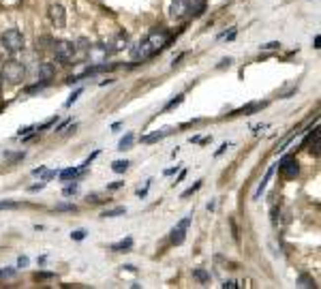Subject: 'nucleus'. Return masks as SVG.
<instances>
[{"mask_svg":"<svg viewBox=\"0 0 321 289\" xmlns=\"http://www.w3.org/2000/svg\"><path fill=\"white\" fill-rule=\"evenodd\" d=\"M0 45L4 47V51H11V54L22 51L24 49V35L17 28H9V30L2 32V37H0Z\"/></svg>","mask_w":321,"mask_h":289,"instance_id":"f257e3e1","label":"nucleus"},{"mask_svg":"<svg viewBox=\"0 0 321 289\" xmlns=\"http://www.w3.org/2000/svg\"><path fill=\"white\" fill-rule=\"evenodd\" d=\"M0 73H2V77L4 80H9L11 83H19L26 77V67L19 60H4L2 62V71H0Z\"/></svg>","mask_w":321,"mask_h":289,"instance_id":"f03ea898","label":"nucleus"},{"mask_svg":"<svg viewBox=\"0 0 321 289\" xmlns=\"http://www.w3.org/2000/svg\"><path fill=\"white\" fill-rule=\"evenodd\" d=\"M146 43H148V47L152 49V54H159V51L167 47V43H169V32L165 28H152L146 35Z\"/></svg>","mask_w":321,"mask_h":289,"instance_id":"7ed1b4c3","label":"nucleus"},{"mask_svg":"<svg viewBox=\"0 0 321 289\" xmlns=\"http://www.w3.org/2000/svg\"><path fill=\"white\" fill-rule=\"evenodd\" d=\"M54 56L58 62L62 64H71L75 58V43L73 41H67V39H62V41H54Z\"/></svg>","mask_w":321,"mask_h":289,"instance_id":"20e7f679","label":"nucleus"},{"mask_svg":"<svg viewBox=\"0 0 321 289\" xmlns=\"http://www.w3.org/2000/svg\"><path fill=\"white\" fill-rule=\"evenodd\" d=\"M279 169H281V176L285 180H293L300 173V163H298V159L295 157H285L281 161Z\"/></svg>","mask_w":321,"mask_h":289,"instance_id":"39448f33","label":"nucleus"},{"mask_svg":"<svg viewBox=\"0 0 321 289\" xmlns=\"http://www.w3.org/2000/svg\"><path fill=\"white\" fill-rule=\"evenodd\" d=\"M114 51V47H107V45H90V49H88V58H90V62H96V64H101V62H105V58L109 56Z\"/></svg>","mask_w":321,"mask_h":289,"instance_id":"423d86ee","label":"nucleus"},{"mask_svg":"<svg viewBox=\"0 0 321 289\" xmlns=\"http://www.w3.org/2000/svg\"><path fill=\"white\" fill-rule=\"evenodd\" d=\"M47 15H49V22L54 24L56 28H64V24H67V11H64L62 4H51Z\"/></svg>","mask_w":321,"mask_h":289,"instance_id":"0eeeda50","label":"nucleus"},{"mask_svg":"<svg viewBox=\"0 0 321 289\" xmlns=\"http://www.w3.org/2000/svg\"><path fill=\"white\" fill-rule=\"evenodd\" d=\"M189 225H191V216H184L182 221H180L176 227L171 229V244H176V247H180V244L184 242V238H186V229H189Z\"/></svg>","mask_w":321,"mask_h":289,"instance_id":"6e6552de","label":"nucleus"},{"mask_svg":"<svg viewBox=\"0 0 321 289\" xmlns=\"http://www.w3.org/2000/svg\"><path fill=\"white\" fill-rule=\"evenodd\" d=\"M189 6H191L189 0H171L169 15L173 19H184L186 15H189Z\"/></svg>","mask_w":321,"mask_h":289,"instance_id":"1a4fd4ad","label":"nucleus"},{"mask_svg":"<svg viewBox=\"0 0 321 289\" xmlns=\"http://www.w3.org/2000/svg\"><path fill=\"white\" fill-rule=\"evenodd\" d=\"M171 133H173V128H171V126H167V128H160V131L152 133V135H144V137H141V144H154V141H160V139H165L167 135H171Z\"/></svg>","mask_w":321,"mask_h":289,"instance_id":"9d476101","label":"nucleus"},{"mask_svg":"<svg viewBox=\"0 0 321 289\" xmlns=\"http://www.w3.org/2000/svg\"><path fill=\"white\" fill-rule=\"evenodd\" d=\"M133 247V238H126V240H120V242H114L109 250H114V253H126V250H131Z\"/></svg>","mask_w":321,"mask_h":289,"instance_id":"9b49d317","label":"nucleus"},{"mask_svg":"<svg viewBox=\"0 0 321 289\" xmlns=\"http://www.w3.org/2000/svg\"><path fill=\"white\" fill-rule=\"evenodd\" d=\"M51 77H54V64H51V62H43L41 67H39V80L49 82Z\"/></svg>","mask_w":321,"mask_h":289,"instance_id":"f8f14e48","label":"nucleus"},{"mask_svg":"<svg viewBox=\"0 0 321 289\" xmlns=\"http://www.w3.org/2000/svg\"><path fill=\"white\" fill-rule=\"evenodd\" d=\"M272 173H274V167H270V169L266 171V176H263V180H261V182H259V186H257V191H255L253 199H259V197L263 195V191H266V186H268V180L272 178Z\"/></svg>","mask_w":321,"mask_h":289,"instance_id":"ddd939ff","label":"nucleus"},{"mask_svg":"<svg viewBox=\"0 0 321 289\" xmlns=\"http://www.w3.org/2000/svg\"><path fill=\"white\" fill-rule=\"evenodd\" d=\"M203 11H205V0H193L189 6V15H193V17H199Z\"/></svg>","mask_w":321,"mask_h":289,"instance_id":"4468645a","label":"nucleus"},{"mask_svg":"<svg viewBox=\"0 0 321 289\" xmlns=\"http://www.w3.org/2000/svg\"><path fill=\"white\" fill-rule=\"evenodd\" d=\"M77 173H80V169H77V167H69V169L58 171V176H60L62 182H69V180H75L77 178Z\"/></svg>","mask_w":321,"mask_h":289,"instance_id":"2eb2a0df","label":"nucleus"},{"mask_svg":"<svg viewBox=\"0 0 321 289\" xmlns=\"http://www.w3.org/2000/svg\"><path fill=\"white\" fill-rule=\"evenodd\" d=\"M120 214H126V208H124V206H118V208L105 210L101 216H103V218H114V216H120Z\"/></svg>","mask_w":321,"mask_h":289,"instance_id":"dca6fc26","label":"nucleus"},{"mask_svg":"<svg viewBox=\"0 0 321 289\" xmlns=\"http://www.w3.org/2000/svg\"><path fill=\"white\" fill-rule=\"evenodd\" d=\"M133 133H126L124 135V137H122L120 141H118V150H122V152H124V150H128V148H131V144H133Z\"/></svg>","mask_w":321,"mask_h":289,"instance_id":"f3484780","label":"nucleus"},{"mask_svg":"<svg viewBox=\"0 0 321 289\" xmlns=\"http://www.w3.org/2000/svg\"><path fill=\"white\" fill-rule=\"evenodd\" d=\"M49 47H54V39H51V37H41V39H39V41H37V49H49Z\"/></svg>","mask_w":321,"mask_h":289,"instance_id":"a211bd4d","label":"nucleus"},{"mask_svg":"<svg viewBox=\"0 0 321 289\" xmlns=\"http://www.w3.org/2000/svg\"><path fill=\"white\" fill-rule=\"evenodd\" d=\"M193 279H197L199 283H208L210 281V272H205V270L197 268V270H193Z\"/></svg>","mask_w":321,"mask_h":289,"instance_id":"6ab92c4d","label":"nucleus"},{"mask_svg":"<svg viewBox=\"0 0 321 289\" xmlns=\"http://www.w3.org/2000/svg\"><path fill=\"white\" fill-rule=\"evenodd\" d=\"M128 165H131L128 161H114V163H112V169H114L116 173H122V171L128 169Z\"/></svg>","mask_w":321,"mask_h":289,"instance_id":"aec40b11","label":"nucleus"},{"mask_svg":"<svg viewBox=\"0 0 321 289\" xmlns=\"http://www.w3.org/2000/svg\"><path fill=\"white\" fill-rule=\"evenodd\" d=\"M182 101H184V94H178L176 99H171V101H169V103H167V105L163 107V112H169V109L178 107V105H180V103H182Z\"/></svg>","mask_w":321,"mask_h":289,"instance_id":"412c9836","label":"nucleus"},{"mask_svg":"<svg viewBox=\"0 0 321 289\" xmlns=\"http://www.w3.org/2000/svg\"><path fill=\"white\" fill-rule=\"evenodd\" d=\"M54 276H56L54 272H37V274H35V281H37V283H43V281H51Z\"/></svg>","mask_w":321,"mask_h":289,"instance_id":"4be33fe9","label":"nucleus"},{"mask_svg":"<svg viewBox=\"0 0 321 289\" xmlns=\"http://www.w3.org/2000/svg\"><path fill=\"white\" fill-rule=\"evenodd\" d=\"M201 182H203V180H199V182H195V184H193V186H191V189H186V191L182 193V199H184V197H191V195H193V193H197L199 189H201Z\"/></svg>","mask_w":321,"mask_h":289,"instance_id":"5701e85b","label":"nucleus"},{"mask_svg":"<svg viewBox=\"0 0 321 289\" xmlns=\"http://www.w3.org/2000/svg\"><path fill=\"white\" fill-rule=\"evenodd\" d=\"M298 283L302 287H315V281L311 279V276H306V274H300V279H298Z\"/></svg>","mask_w":321,"mask_h":289,"instance_id":"b1692460","label":"nucleus"},{"mask_svg":"<svg viewBox=\"0 0 321 289\" xmlns=\"http://www.w3.org/2000/svg\"><path fill=\"white\" fill-rule=\"evenodd\" d=\"M56 210H58V212H75L77 206H75V204H58Z\"/></svg>","mask_w":321,"mask_h":289,"instance_id":"393cba45","label":"nucleus"},{"mask_svg":"<svg viewBox=\"0 0 321 289\" xmlns=\"http://www.w3.org/2000/svg\"><path fill=\"white\" fill-rule=\"evenodd\" d=\"M86 236H88V231H86V229H75L73 234H71V238H73L75 242H81V240H83V238H86Z\"/></svg>","mask_w":321,"mask_h":289,"instance_id":"a878e982","label":"nucleus"},{"mask_svg":"<svg viewBox=\"0 0 321 289\" xmlns=\"http://www.w3.org/2000/svg\"><path fill=\"white\" fill-rule=\"evenodd\" d=\"M122 47H126V35L122 32V35L118 37V41L114 43V51H118V49H122Z\"/></svg>","mask_w":321,"mask_h":289,"instance_id":"bb28decb","label":"nucleus"},{"mask_svg":"<svg viewBox=\"0 0 321 289\" xmlns=\"http://www.w3.org/2000/svg\"><path fill=\"white\" fill-rule=\"evenodd\" d=\"M13 276H15V270H13V268L0 270V279H13Z\"/></svg>","mask_w":321,"mask_h":289,"instance_id":"cd10ccee","label":"nucleus"},{"mask_svg":"<svg viewBox=\"0 0 321 289\" xmlns=\"http://www.w3.org/2000/svg\"><path fill=\"white\" fill-rule=\"evenodd\" d=\"M105 199H103L99 193H92V195H88V204H103Z\"/></svg>","mask_w":321,"mask_h":289,"instance_id":"c85d7f7f","label":"nucleus"},{"mask_svg":"<svg viewBox=\"0 0 321 289\" xmlns=\"http://www.w3.org/2000/svg\"><path fill=\"white\" fill-rule=\"evenodd\" d=\"M17 202H0V210H13V208H17Z\"/></svg>","mask_w":321,"mask_h":289,"instance_id":"c756f323","label":"nucleus"},{"mask_svg":"<svg viewBox=\"0 0 321 289\" xmlns=\"http://www.w3.org/2000/svg\"><path fill=\"white\" fill-rule=\"evenodd\" d=\"M77 189H80V186H77V184H69V186H64V191H62V193L69 197V195H75Z\"/></svg>","mask_w":321,"mask_h":289,"instance_id":"7c9ffc66","label":"nucleus"},{"mask_svg":"<svg viewBox=\"0 0 321 289\" xmlns=\"http://www.w3.org/2000/svg\"><path fill=\"white\" fill-rule=\"evenodd\" d=\"M281 47V43H276V41H272V43H266V45H261V49H279Z\"/></svg>","mask_w":321,"mask_h":289,"instance_id":"2f4dec72","label":"nucleus"},{"mask_svg":"<svg viewBox=\"0 0 321 289\" xmlns=\"http://www.w3.org/2000/svg\"><path fill=\"white\" fill-rule=\"evenodd\" d=\"M124 186V182H112V184H107V191H118Z\"/></svg>","mask_w":321,"mask_h":289,"instance_id":"473e14b6","label":"nucleus"},{"mask_svg":"<svg viewBox=\"0 0 321 289\" xmlns=\"http://www.w3.org/2000/svg\"><path fill=\"white\" fill-rule=\"evenodd\" d=\"M150 182H152V180H148V182H146V186H144V189H139V191H137V195H139V197H146V193H148V189H150Z\"/></svg>","mask_w":321,"mask_h":289,"instance_id":"72a5a7b5","label":"nucleus"},{"mask_svg":"<svg viewBox=\"0 0 321 289\" xmlns=\"http://www.w3.org/2000/svg\"><path fill=\"white\" fill-rule=\"evenodd\" d=\"M238 287V283L236 281H227V283H223V289H236Z\"/></svg>","mask_w":321,"mask_h":289,"instance_id":"f704fd0d","label":"nucleus"},{"mask_svg":"<svg viewBox=\"0 0 321 289\" xmlns=\"http://www.w3.org/2000/svg\"><path fill=\"white\" fill-rule=\"evenodd\" d=\"M56 176H58V169H56V171H47V173H45V180H43V182H49V180L56 178Z\"/></svg>","mask_w":321,"mask_h":289,"instance_id":"c9c22d12","label":"nucleus"},{"mask_svg":"<svg viewBox=\"0 0 321 289\" xmlns=\"http://www.w3.org/2000/svg\"><path fill=\"white\" fill-rule=\"evenodd\" d=\"M54 122H56V118H51V120H47V122H45V124H41V126H39V131H43V128H49L51 124H54Z\"/></svg>","mask_w":321,"mask_h":289,"instance_id":"e433bc0d","label":"nucleus"},{"mask_svg":"<svg viewBox=\"0 0 321 289\" xmlns=\"http://www.w3.org/2000/svg\"><path fill=\"white\" fill-rule=\"evenodd\" d=\"M227 148H229V144H223V146H221V148H218V150L214 152V157H221V154H223L225 150H227Z\"/></svg>","mask_w":321,"mask_h":289,"instance_id":"4c0bfd02","label":"nucleus"},{"mask_svg":"<svg viewBox=\"0 0 321 289\" xmlns=\"http://www.w3.org/2000/svg\"><path fill=\"white\" fill-rule=\"evenodd\" d=\"M45 186V182H39V184H35V186H30V193H35V191H41Z\"/></svg>","mask_w":321,"mask_h":289,"instance_id":"58836bf2","label":"nucleus"},{"mask_svg":"<svg viewBox=\"0 0 321 289\" xmlns=\"http://www.w3.org/2000/svg\"><path fill=\"white\" fill-rule=\"evenodd\" d=\"M17 266H19V268H24V266H28V259H26V257H19V261H17Z\"/></svg>","mask_w":321,"mask_h":289,"instance_id":"ea45409f","label":"nucleus"},{"mask_svg":"<svg viewBox=\"0 0 321 289\" xmlns=\"http://www.w3.org/2000/svg\"><path fill=\"white\" fill-rule=\"evenodd\" d=\"M32 173H35V176H39V173H45V167H37V169H32Z\"/></svg>","mask_w":321,"mask_h":289,"instance_id":"a19ab883","label":"nucleus"},{"mask_svg":"<svg viewBox=\"0 0 321 289\" xmlns=\"http://www.w3.org/2000/svg\"><path fill=\"white\" fill-rule=\"evenodd\" d=\"M176 169H178V165H176V167H171V169H165V176H171V173L176 171Z\"/></svg>","mask_w":321,"mask_h":289,"instance_id":"79ce46f5","label":"nucleus"},{"mask_svg":"<svg viewBox=\"0 0 321 289\" xmlns=\"http://www.w3.org/2000/svg\"><path fill=\"white\" fill-rule=\"evenodd\" d=\"M64 126H67V120H64V122H60V124H58V126H56V131H62V128H64Z\"/></svg>","mask_w":321,"mask_h":289,"instance_id":"37998d69","label":"nucleus"},{"mask_svg":"<svg viewBox=\"0 0 321 289\" xmlns=\"http://www.w3.org/2000/svg\"><path fill=\"white\" fill-rule=\"evenodd\" d=\"M0 90H2V73H0Z\"/></svg>","mask_w":321,"mask_h":289,"instance_id":"c03bdc74","label":"nucleus"},{"mask_svg":"<svg viewBox=\"0 0 321 289\" xmlns=\"http://www.w3.org/2000/svg\"><path fill=\"white\" fill-rule=\"evenodd\" d=\"M2 51H4V47H2V45H0V54H2Z\"/></svg>","mask_w":321,"mask_h":289,"instance_id":"a18cd8bd","label":"nucleus"}]
</instances>
